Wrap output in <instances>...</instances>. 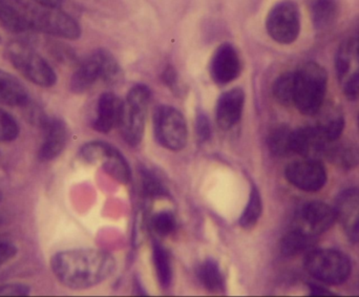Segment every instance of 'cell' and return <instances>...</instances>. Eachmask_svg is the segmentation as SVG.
<instances>
[{"mask_svg":"<svg viewBox=\"0 0 359 297\" xmlns=\"http://www.w3.org/2000/svg\"><path fill=\"white\" fill-rule=\"evenodd\" d=\"M262 210H263V205H262L261 195L257 187L253 186L248 203L240 218L241 226L245 229L252 228L261 218Z\"/></svg>","mask_w":359,"mask_h":297,"instance_id":"obj_29","label":"cell"},{"mask_svg":"<svg viewBox=\"0 0 359 297\" xmlns=\"http://www.w3.org/2000/svg\"><path fill=\"white\" fill-rule=\"evenodd\" d=\"M102 50H96L86 59L74 73L71 80V88L74 92H86L97 80L102 79Z\"/></svg>","mask_w":359,"mask_h":297,"instance_id":"obj_19","label":"cell"},{"mask_svg":"<svg viewBox=\"0 0 359 297\" xmlns=\"http://www.w3.org/2000/svg\"><path fill=\"white\" fill-rule=\"evenodd\" d=\"M17 248L8 241H0V268L16 256Z\"/></svg>","mask_w":359,"mask_h":297,"instance_id":"obj_36","label":"cell"},{"mask_svg":"<svg viewBox=\"0 0 359 297\" xmlns=\"http://www.w3.org/2000/svg\"><path fill=\"white\" fill-rule=\"evenodd\" d=\"M1 199H2V195H1V191H0V202H1Z\"/></svg>","mask_w":359,"mask_h":297,"instance_id":"obj_41","label":"cell"},{"mask_svg":"<svg viewBox=\"0 0 359 297\" xmlns=\"http://www.w3.org/2000/svg\"><path fill=\"white\" fill-rule=\"evenodd\" d=\"M292 132L286 126H280L272 130L268 138V145L273 155L284 157L292 153Z\"/></svg>","mask_w":359,"mask_h":297,"instance_id":"obj_26","label":"cell"},{"mask_svg":"<svg viewBox=\"0 0 359 297\" xmlns=\"http://www.w3.org/2000/svg\"><path fill=\"white\" fill-rule=\"evenodd\" d=\"M358 124H359V118H358Z\"/></svg>","mask_w":359,"mask_h":297,"instance_id":"obj_42","label":"cell"},{"mask_svg":"<svg viewBox=\"0 0 359 297\" xmlns=\"http://www.w3.org/2000/svg\"><path fill=\"white\" fill-rule=\"evenodd\" d=\"M163 81L170 88H174L178 83V74L172 67H166L163 73Z\"/></svg>","mask_w":359,"mask_h":297,"instance_id":"obj_38","label":"cell"},{"mask_svg":"<svg viewBox=\"0 0 359 297\" xmlns=\"http://www.w3.org/2000/svg\"><path fill=\"white\" fill-rule=\"evenodd\" d=\"M244 105L245 92L242 88H232L224 92L217 100L215 111L217 125L225 130L236 126L242 117Z\"/></svg>","mask_w":359,"mask_h":297,"instance_id":"obj_17","label":"cell"},{"mask_svg":"<svg viewBox=\"0 0 359 297\" xmlns=\"http://www.w3.org/2000/svg\"><path fill=\"white\" fill-rule=\"evenodd\" d=\"M335 216L351 241H359V191L347 189L337 198Z\"/></svg>","mask_w":359,"mask_h":297,"instance_id":"obj_14","label":"cell"},{"mask_svg":"<svg viewBox=\"0 0 359 297\" xmlns=\"http://www.w3.org/2000/svg\"><path fill=\"white\" fill-rule=\"evenodd\" d=\"M330 143L316 126L299 128L292 132V153L304 159L318 160L327 153Z\"/></svg>","mask_w":359,"mask_h":297,"instance_id":"obj_16","label":"cell"},{"mask_svg":"<svg viewBox=\"0 0 359 297\" xmlns=\"http://www.w3.org/2000/svg\"><path fill=\"white\" fill-rule=\"evenodd\" d=\"M316 237L306 233L305 231L295 227L292 230L289 231L282 241V252L285 256H295L305 251Z\"/></svg>","mask_w":359,"mask_h":297,"instance_id":"obj_25","label":"cell"},{"mask_svg":"<svg viewBox=\"0 0 359 297\" xmlns=\"http://www.w3.org/2000/svg\"><path fill=\"white\" fill-rule=\"evenodd\" d=\"M0 23L15 33L29 31V6L19 0H0Z\"/></svg>","mask_w":359,"mask_h":297,"instance_id":"obj_20","label":"cell"},{"mask_svg":"<svg viewBox=\"0 0 359 297\" xmlns=\"http://www.w3.org/2000/svg\"><path fill=\"white\" fill-rule=\"evenodd\" d=\"M337 71L341 90L348 98L359 97V37L345 40L337 55Z\"/></svg>","mask_w":359,"mask_h":297,"instance_id":"obj_9","label":"cell"},{"mask_svg":"<svg viewBox=\"0 0 359 297\" xmlns=\"http://www.w3.org/2000/svg\"><path fill=\"white\" fill-rule=\"evenodd\" d=\"M299 228L311 237H316L332 226L335 216L334 208L323 202H309L299 212Z\"/></svg>","mask_w":359,"mask_h":297,"instance_id":"obj_12","label":"cell"},{"mask_svg":"<svg viewBox=\"0 0 359 297\" xmlns=\"http://www.w3.org/2000/svg\"><path fill=\"white\" fill-rule=\"evenodd\" d=\"M198 279L202 285L212 293H221L225 288V282L219 264L212 258L205 261L198 269Z\"/></svg>","mask_w":359,"mask_h":297,"instance_id":"obj_22","label":"cell"},{"mask_svg":"<svg viewBox=\"0 0 359 297\" xmlns=\"http://www.w3.org/2000/svg\"><path fill=\"white\" fill-rule=\"evenodd\" d=\"M123 101L120 100L111 92L101 95L97 104V116L94 121V128L99 132L107 134L119 126L121 120Z\"/></svg>","mask_w":359,"mask_h":297,"instance_id":"obj_18","label":"cell"},{"mask_svg":"<svg viewBox=\"0 0 359 297\" xmlns=\"http://www.w3.org/2000/svg\"><path fill=\"white\" fill-rule=\"evenodd\" d=\"M0 223H1V220H0Z\"/></svg>","mask_w":359,"mask_h":297,"instance_id":"obj_43","label":"cell"},{"mask_svg":"<svg viewBox=\"0 0 359 297\" xmlns=\"http://www.w3.org/2000/svg\"><path fill=\"white\" fill-rule=\"evenodd\" d=\"M8 57L17 71L27 80L43 88H50L57 81L54 69L37 52L29 46L14 42L8 48Z\"/></svg>","mask_w":359,"mask_h":297,"instance_id":"obj_4","label":"cell"},{"mask_svg":"<svg viewBox=\"0 0 359 297\" xmlns=\"http://www.w3.org/2000/svg\"><path fill=\"white\" fill-rule=\"evenodd\" d=\"M36 2L42 6L48 8H59L62 4L63 0H35Z\"/></svg>","mask_w":359,"mask_h":297,"instance_id":"obj_39","label":"cell"},{"mask_svg":"<svg viewBox=\"0 0 359 297\" xmlns=\"http://www.w3.org/2000/svg\"><path fill=\"white\" fill-rule=\"evenodd\" d=\"M102 80L109 84H116L121 80L122 69L115 57L107 50H102Z\"/></svg>","mask_w":359,"mask_h":297,"instance_id":"obj_31","label":"cell"},{"mask_svg":"<svg viewBox=\"0 0 359 297\" xmlns=\"http://www.w3.org/2000/svg\"><path fill=\"white\" fill-rule=\"evenodd\" d=\"M50 268L65 287L82 290L107 281L115 271L116 262L103 250L72 249L55 254Z\"/></svg>","mask_w":359,"mask_h":297,"instance_id":"obj_1","label":"cell"},{"mask_svg":"<svg viewBox=\"0 0 359 297\" xmlns=\"http://www.w3.org/2000/svg\"><path fill=\"white\" fill-rule=\"evenodd\" d=\"M154 130L158 142L170 151H181L187 143L185 118L181 111L170 105H161L156 109Z\"/></svg>","mask_w":359,"mask_h":297,"instance_id":"obj_6","label":"cell"},{"mask_svg":"<svg viewBox=\"0 0 359 297\" xmlns=\"http://www.w3.org/2000/svg\"><path fill=\"white\" fill-rule=\"evenodd\" d=\"M266 29L274 41L290 44L299 37L301 17L295 2L284 0L270 10L266 20Z\"/></svg>","mask_w":359,"mask_h":297,"instance_id":"obj_8","label":"cell"},{"mask_svg":"<svg viewBox=\"0 0 359 297\" xmlns=\"http://www.w3.org/2000/svg\"><path fill=\"white\" fill-rule=\"evenodd\" d=\"M312 14L316 27L326 29L337 19V2L334 0H316L312 6Z\"/></svg>","mask_w":359,"mask_h":297,"instance_id":"obj_27","label":"cell"},{"mask_svg":"<svg viewBox=\"0 0 359 297\" xmlns=\"http://www.w3.org/2000/svg\"><path fill=\"white\" fill-rule=\"evenodd\" d=\"M153 260L158 281L162 288H168L172 281V261L168 250L160 243H154Z\"/></svg>","mask_w":359,"mask_h":297,"instance_id":"obj_24","label":"cell"},{"mask_svg":"<svg viewBox=\"0 0 359 297\" xmlns=\"http://www.w3.org/2000/svg\"><path fill=\"white\" fill-rule=\"evenodd\" d=\"M80 156L88 163H99L103 170L121 183L130 180V170L128 162L118 149L104 142L86 143Z\"/></svg>","mask_w":359,"mask_h":297,"instance_id":"obj_10","label":"cell"},{"mask_svg":"<svg viewBox=\"0 0 359 297\" xmlns=\"http://www.w3.org/2000/svg\"><path fill=\"white\" fill-rule=\"evenodd\" d=\"M151 97L149 86L136 84L123 102L119 127L124 140L132 146H137L142 141Z\"/></svg>","mask_w":359,"mask_h":297,"instance_id":"obj_3","label":"cell"},{"mask_svg":"<svg viewBox=\"0 0 359 297\" xmlns=\"http://www.w3.org/2000/svg\"><path fill=\"white\" fill-rule=\"evenodd\" d=\"M31 29L43 32L65 39H78L81 35L79 25L58 8L29 6Z\"/></svg>","mask_w":359,"mask_h":297,"instance_id":"obj_7","label":"cell"},{"mask_svg":"<svg viewBox=\"0 0 359 297\" xmlns=\"http://www.w3.org/2000/svg\"><path fill=\"white\" fill-rule=\"evenodd\" d=\"M196 130L198 139L203 142H206L211 137V126L208 118L204 113H198L196 116Z\"/></svg>","mask_w":359,"mask_h":297,"instance_id":"obj_35","label":"cell"},{"mask_svg":"<svg viewBox=\"0 0 359 297\" xmlns=\"http://www.w3.org/2000/svg\"><path fill=\"white\" fill-rule=\"evenodd\" d=\"M19 125L13 116L0 109V141L11 142L19 136Z\"/></svg>","mask_w":359,"mask_h":297,"instance_id":"obj_32","label":"cell"},{"mask_svg":"<svg viewBox=\"0 0 359 297\" xmlns=\"http://www.w3.org/2000/svg\"><path fill=\"white\" fill-rule=\"evenodd\" d=\"M176 218L170 212H161L151 220V226L157 235L168 237L176 229Z\"/></svg>","mask_w":359,"mask_h":297,"instance_id":"obj_33","label":"cell"},{"mask_svg":"<svg viewBox=\"0 0 359 297\" xmlns=\"http://www.w3.org/2000/svg\"><path fill=\"white\" fill-rule=\"evenodd\" d=\"M305 265L310 275L328 285L343 284L351 273L349 258L337 250L311 251L306 258Z\"/></svg>","mask_w":359,"mask_h":297,"instance_id":"obj_5","label":"cell"},{"mask_svg":"<svg viewBox=\"0 0 359 297\" xmlns=\"http://www.w3.org/2000/svg\"><path fill=\"white\" fill-rule=\"evenodd\" d=\"M241 60L232 44H221L211 59L210 74L215 83L225 85L240 76Z\"/></svg>","mask_w":359,"mask_h":297,"instance_id":"obj_13","label":"cell"},{"mask_svg":"<svg viewBox=\"0 0 359 297\" xmlns=\"http://www.w3.org/2000/svg\"><path fill=\"white\" fill-rule=\"evenodd\" d=\"M29 100V92L20 80L0 69V104L22 106Z\"/></svg>","mask_w":359,"mask_h":297,"instance_id":"obj_21","label":"cell"},{"mask_svg":"<svg viewBox=\"0 0 359 297\" xmlns=\"http://www.w3.org/2000/svg\"><path fill=\"white\" fill-rule=\"evenodd\" d=\"M326 90L327 73L318 63H306L295 71L293 104L304 115L313 116L322 109Z\"/></svg>","mask_w":359,"mask_h":297,"instance_id":"obj_2","label":"cell"},{"mask_svg":"<svg viewBox=\"0 0 359 297\" xmlns=\"http://www.w3.org/2000/svg\"><path fill=\"white\" fill-rule=\"evenodd\" d=\"M327 153L331 161L337 163L343 168L355 167L359 163V149L354 145H337L335 147H329Z\"/></svg>","mask_w":359,"mask_h":297,"instance_id":"obj_28","label":"cell"},{"mask_svg":"<svg viewBox=\"0 0 359 297\" xmlns=\"http://www.w3.org/2000/svg\"><path fill=\"white\" fill-rule=\"evenodd\" d=\"M316 127L322 132L329 143L339 140L345 126L343 115L337 109H331L326 111L318 120Z\"/></svg>","mask_w":359,"mask_h":297,"instance_id":"obj_23","label":"cell"},{"mask_svg":"<svg viewBox=\"0 0 359 297\" xmlns=\"http://www.w3.org/2000/svg\"><path fill=\"white\" fill-rule=\"evenodd\" d=\"M42 128L43 140L38 155L41 161H52L62 153L67 145V128L65 122L58 118H44Z\"/></svg>","mask_w":359,"mask_h":297,"instance_id":"obj_15","label":"cell"},{"mask_svg":"<svg viewBox=\"0 0 359 297\" xmlns=\"http://www.w3.org/2000/svg\"><path fill=\"white\" fill-rule=\"evenodd\" d=\"M29 286L22 284H8L0 286V296H29Z\"/></svg>","mask_w":359,"mask_h":297,"instance_id":"obj_37","label":"cell"},{"mask_svg":"<svg viewBox=\"0 0 359 297\" xmlns=\"http://www.w3.org/2000/svg\"><path fill=\"white\" fill-rule=\"evenodd\" d=\"M295 73L280 75L273 84L274 98L283 105L292 104L294 97Z\"/></svg>","mask_w":359,"mask_h":297,"instance_id":"obj_30","label":"cell"},{"mask_svg":"<svg viewBox=\"0 0 359 297\" xmlns=\"http://www.w3.org/2000/svg\"><path fill=\"white\" fill-rule=\"evenodd\" d=\"M143 188L145 193L149 197H162L165 193V188L156 177L149 172H145L143 174Z\"/></svg>","mask_w":359,"mask_h":297,"instance_id":"obj_34","label":"cell"},{"mask_svg":"<svg viewBox=\"0 0 359 297\" xmlns=\"http://www.w3.org/2000/svg\"><path fill=\"white\" fill-rule=\"evenodd\" d=\"M310 289H311L312 296H327V294L331 293V292H329L328 290L324 289V288L320 287V286L311 285V287H310Z\"/></svg>","mask_w":359,"mask_h":297,"instance_id":"obj_40","label":"cell"},{"mask_svg":"<svg viewBox=\"0 0 359 297\" xmlns=\"http://www.w3.org/2000/svg\"><path fill=\"white\" fill-rule=\"evenodd\" d=\"M286 178L297 188L311 193L325 186L327 172L318 160L303 159L287 166Z\"/></svg>","mask_w":359,"mask_h":297,"instance_id":"obj_11","label":"cell"}]
</instances>
